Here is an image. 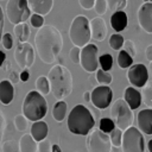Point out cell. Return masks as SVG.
<instances>
[{"label":"cell","mask_w":152,"mask_h":152,"mask_svg":"<svg viewBox=\"0 0 152 152\" xmlns=\"http://www.w3.org/2000/svg\"><path fill=\"white\" fill-rule=\"evenodd\" d=\"M34 46L40 61L52 64L63 49V37L53 25H43L36 32Z\"/></svg>","instance_id":"cell-1"},{"label":"cell","mask_w":152,"mask_h":152,"mask_svg":"<svg viewBox=\"0 0 152 152\" xmlns=\"http://www.w3.org/2000/svg\"><path fill=\"white\" fill-rule=\"evenodd\" d=\"M50 90L56 100H63L72 91V75L68 68L61 64L53 65L48 74Z\"/></svg>","instance_id":"cell-2"},{"label":"cell","mask_w":152,"mask_h":152,"mask_svg":"<svg viewBox=\"0 0 152 152\" xmlns=\"http://www.w3.org/2000/svg\"><path fill=\"white\" fill-rule=\"evenodd\" d=\"M68 129L76 135H87L95 127V118L84 104H76L69 113L66 120Z\"/></svg>","instance_id":"cell-3"},{"label":"cell","mask_w":152,"mask_h":152,"mask_svg":"<svg viewBox=\"0 0 152 152\" xmlns=\"http://www.w3.org/2000/svg\"><path fill=\"white\" fill-rule=\"evenodd\" d=\"M21 114L28 121L42 120L48 113V102L44 95L39 94L37 90H31L25 96L21 104Z\"/></svg>","instance_id":"cell-4"},{"label":"cell","mask_w":152,"mask_h":152,"mask_svg":"<svg viewBox=\"0 0 152 152\" xmlns=\"http://www.w3.org/2000/svg\"><path fill=\"white\" fill-rule=\"evenodd\" d=\"M69 39L70 42L78 48H83L90 43L91 33L89 26V19L86 15H77L72 19L69 27Z\"/></svg>","instance_id":"cell-5"},{"label":"cell","mask_w":152,"mask_h":152,"mask_svg":"<svg viewBox=\"0 0 152 152\" xmlns=\"http://www.w3.org/2000/svg\"><path fill=\"white\" fill-rule=\"evenodd\" d=\"M110 116L113 122L121 131L127 129L133 125L134 114L124 99H116L110 106Z\"/></svg>","instance_id":"cell-6"},{"label":"cell","mask_w":152,"mask_h":152,"mask_svg":"<svg viewBox=\"0 0 152 152\" xmlns=\"http://www.w3.org/2000/svg\"><path fill=\"white\" fill-rule=\"evenodd\" d=\"M122 152H145V138L144 134L134 126L128 127L122 132L121 146Z\"/></svg>","instance_id":"cell-7"},{"label":"cell","mask_w":152,"mask_h":152,"mask_svg":"<svg viewBox=\"0 0 152 152\" xmlns=\"http://www.w3.org/2000/svg\"><path fill=\"white\" fill-rule=\"evenodd\" d=\"M86 137V147L88 152H112L109 135L103 133L100 128L93 127Z\"/></svg>","instance_id":"cell-8"},{"label":"cell","mask_w":152,"mask_h":152,"mask_svg":"<svg viewBox=\"0 0 152 152\" xmlns=\"http://www.w3.org/2000/svg\"><path fill=\"white\" fill-rule=\"evenodd\" d=\"M31 15L27 0H8L6 4V17L12 25L26 23Z\"/></svg>","instance_id":"cell-9"},{"label":"cell","mask_w":152,"mask_h":152,"mask_svg":"<svg viewBox=\"0 0 152 152\" xmlns=\"http://www.w3.org/2000/svg\"><path fill=\"white\" fill-rule=\"evenodd\" d=\"M80 64L87 72H95L99 69V48L88 43L81 49Z\"/></svg>","instance_id":"cell-10"},{"label":"cell","mask_w":152,"mask_h":152,"mask_svg":"<svg viewBox=\"0 0 152 152\" xmlns=\"http://www.w3.org/2000/svg\"><path fill=\"white\" fill-rule=\"evenodd\" d=\"M13 56H14L17 64L23 69L31 68L34 63V59H36L34 49H33L32 44H30L28 42L19 43L14 50Z\"/></svg>","instance_id":"cell-11"},{"label":"cell","mask_w":152,"mask_h":152,"mask_svg":"<svg viewBox=\"0 0 152 152\" xmlns=\"http://www.w3.org/2000/svg\"><path fill=\"white\" fill-rule=\"evenodd\" d=\"M126 77L132 87L134 88H141L145 86V83L148 81V71L147 66L142 63H135L132 64L126 74Z\"/></svg>","instance_id":"cell-12"},{"label":"cell","mask_w":152,"mask_h":152,"mask_svg":"<svg viewBox=\"0 0 152 152\" xmlns=\"http://www.w3.org/2000/svg\"><path fill=\"white\" fill-rule=\"evenodd\" d=\"M113 100V90L108 86L95 87L90 93V101L94 107L99 109H106L109 107Z\"/></svg>","instance_id":"cell-13"},{"label":"cell","mask_w":152,"mask_h":152,"mask_svg":"<svg viewBox=\"0 0 152 152\" xmlns=\"http://www.w3.org/2000/svg\"><path fill=\"white\" fill-rule=\"evenodd\" d=\"M138 23L145 32L152 33V2L146 1L140 5L138 10Z\"/></svg>","instance_id":"cell-14"},{"label":"cell","mask_w":152,"mask_h":152,"mask_svg":"<svg viewBox=\"0 0 152 152\" xmlns=\"http://www.w3.org/2000/svg\"><path fill=\"white\" fill-rule=\"evenodd\" d=\"M91 39L96 42H102L107 37V25L101 17H95L89 21Z\"/></svg>","instance_id":"cell-15"},{"label":"cell","mask_w":152,"mask_h":152,"mask_svg":"<svg viewBox=\"0 0 152 152\" xmlns=\"http://www.w3.org/2000/svg\"><path fill=\"white\" fill-rule=\"evenodd\" d=\"M138 129L147 135L152 134V108L141 109L137 116Z\"/></svg>","instance_id":"cell-16"},{"label":"cell","mask_w":152,"mask_h":152,"mask_svg":"<svg viewBox=\"0 0 152 152\" xmlns=\"http://www.w3.org/2000/svg\"><path fill=\"white\" fill-rule=\"evenodd\" d=\"M124 100L127 102L132 110L138 109L141 106V94L134 87H127L124 91Z\"/></svg>","instance_id":"cell-17"},{"label":"cell","mask_w":152,"mask_h":152,"mask_svg":"<svg viewBox=\"0 0 152 152\" xmlns=\"http://www.w3.org/2000/svg\"><path fill=\"white\" fill-rule=\"evenodd\" d=\"M27 5L33 13L46 15L50 13L53 6V0H27Z\"/></svg>","instance_id":"cell-18"},{"label":"cell","mask_w":152,"mask_h":152,"mask_svg":"<svg viewBox=\"0 0 152 152\" xmlns=\"http://www.w3.org/2000/svg\"><path fill=\"white\" fill-rule=\"evenodd\" d=\"M48 133H49V126L45 121L43 120H38V121H34L31 126V129H30V134L31 137L37 141H42L43 139H45L48 137Z\"/></svg>","instance_id":"cell-19"},{"label":"cell","mask_w":152,"mask_h":152,"mask_svg":"<svg viewBox=\"0 0 152 152\" xmlns=\"http://www.w3.org/2000/svg\"><path fill=\"white\" fill-rule=\"evenodd\" d=\"M14 97V87L8 80H2L0 82V102L10 104Z\"/></svg>","instance_id":"cell-20"},{"label":"cell","mask_w":152,"mask_h":152,"mask_svg":"<svg viewBox=\"0 0 152 152\" xmlns=\"http://www.w3.org/2000/svg\"><path fill=\"white\" fill-rule=\"evenodd\" d=\"M128 24V19H127V14L124 11H116L112 14L110 17V25L113 27V30L115 32H121L126 28Z\"/></svg>","instance_id":"cell-21"},{"label":"cell","mask_w":152,"mask_h":152,"mask_svg":"<svg viewBox=\"0 0 152 152\" xmlns=\"http://www.w3.org/2000/svg\"><path fill=\"white\" fill-rule=\"evenodd\" d=\"M19 152H38V142L31 137L30 133H25L19 140Z\"/></svg>","instance_id":"cell-22"},{"label":"cell","mask_w":152,"mask_h":152,"mask_svg":"<svg viewBox=\"0 0 152 152\" xmlns=\"http://www.w3.org/2000/svg\"><path fill=\"white\" fill-rule=\"evenodd\" d=\"M68 112V104L64 100H57V102L53 104L52 108V118L57 122H62L66 115Z\"/></svg>","instance_id":"cell-23"},{"label":"cell","mask_w":152,"mask_h":152,"mask_svg":"<svg viewBox=\"0 0 152 152\" xmlns=\"http://www.w3.org/2000/svg\"><path fill=\"white\" fill-rule=\"evenodd\" d=\"M13 32H14V36L18 38L19 43L27 42V39L30 38V33H31L30 27L26 23H19V24L14 25Z\"/></svg>","instance_id":"cell-24"},{"label":"cell","mask_w":152,"mask_h":152,"mask_svg":"<svg viewBox=\"0 0 152 152\" xmlns=\"http://www.w3.org/2000/svg\"><path fill=\"white\" fill-rule=\"evenodd\" d=\"M141 102L146 108H152V80H148L144 87H141Z\"/></svg>","instance_id":"cell-25"},{"label":"cell","mask_w":152,"mask_h":152,"mask_svg":"<svg viewBox=\"0 0 152 152\" xmlns=\"http://www.w3.org/2000/svg\"><path fill=\"white\" fill-rule=\"evenodd\" d=\"M116 62H118V65L121 69H128L133 64V57L129 53H127L124 49H121V50H119Z\"/></svg>","instance_id":"cell-26"},{"label":"cell","mask_w":152,"mask_h":152,"mask_svg":"<svg viewBox=\"0 0 152 152\" xmlns=\"http://www.w3.org/2000/svg\"><path fill=\"white\" fill-rule=\"evenodd\" d=\"M36 90L42 94V95H48L51 90H50V82L48 80L46 76H38L36 80Z\"/></svg>","instance_id":"cell-27"},{"label":"cell","mask_w":152,"mask_h":152,"mask_svg":"<svg viewBox=\"0 0 152 152\" xmlns=\"http://www.w3.org/2000/svg\"><path fill=\"white\" fill-rule=\"evenodd\" d=\"M95 78H96L97 83H100L101 86H109L113 81V76L110 75V72L104 71L101 68L95 71Z\"/></svg>","instance_id":"cell-28"},{"label":"cell","mask_w":152,"mask_h":152,"mask_svg":"<svg viewBox=\"0 0 152 152\" xmlns=\"http://www.w3.org/2000/svg\"><path fill=\"white\" fill-rule=\"evenodd\" d=\"M124 42H125L124 37H122L120 33H118V32L110 34V37H109V46H110L114 51L121 50V49H122V45H124Z\"/></svg>","instance_id":"cell-29"},{"label":"cell","mask_w":152,"mask_h":152,"mask_svg":"<svg viewBox=\"0 0 152 152\" xmlns=\"http://www.w3.org/2000/svg\"><path fill=\"white\" fill-rule=\"evenodd\" d=\"M113 56L110 53H103L102 56L99 57V65L102 70L104 71H109L113 68Z\"/></svg>","instance_id":"cell-30"},{"label":"cell","mask_w":152,"mask_h":152,"mask_svg":"<svg viewBox=\"0 0 152 152\" xmlns=\"http://www.w3.org/2000/svg\"><path fill=\"white\" fill-rule=\"evenodd\" d=\"M13 124H14V126H15L18 132H25L27 129V127H28V120L23 114H17L14 116Z\"/></svg>","instance_id":"cell-31"},{"label":"cell","mask_w":152,"mask_h":152,"mask_svg":"<svg viewBox=\"0 0 152 152\" xmlns=\"http://www.w3.org/2000/svg\"><path fill=\"white\" fill-rule=\"evenodd\" d=\"M122 132L120 128L115 127L108 135H109V139H110V142H112V146L114 147H120L121 146V141H122Z\"/></svg>","instance_id":"cell-32"},{"label":"cell","mask_w":152,"mask_h":152,"mask_svg":"<svg viewBox=\"0 0 152 152\" xmlns=\"http://www.w3.org/2000/svg\"><path fill=\"white\" fill-rule=\"evenodd\" d=\"M103 133H107L109 134L114 128H115V124L113 122L112 119L109 118H102L100 120V127H99Z\"/></svg>","instance_id":"cell-33"},{"label":"cell","mask_w":152,"mask_h":152,"mask_svg":"<svg viewBox=\"0 0 152 152\" xmlns=\"http://www.w3.org/2000/svg\"><path fill=\"white\" fill-rule=\"evenodd\" d=\"M107 4L110 11L116 12V11H122L126 7L127 0H107Z\"/></svg>","instance_id":"cell-34"},{"label":"cell","mask_w":152,"mask_h":152,"mask_svg":"<svg viewBox=\"0 0 152 152\" xmlns=\"http://www.w3.org/2000/svg\"><path fill=\"white\" fill-rule=\"evenodd\" d=\"M94 10H95V12L101 17V15H103L106 12H107V10H108V4H107V0H95V2H94V7H93Z\"/></svg>","instance_id":"cell-35"},{"label":"cell","mask_w":152,"mask_h":152,"mask_svg":"<svg viewBox=\"0 0 152 152\" xmlns=\"http://www.w3.org/2000/svg\"><path fill=\"white\" fill-rule=\"evenodd\" d=\"M28 20H30L31 26H33L36 28H39V27H42L44 25V17L40 15V14H37V13L31 14L30 18H28Z\"/></svg>","instance_id":"cell-36"},{"label":"cell","mask_w":152,"mask_h":152,"mask_svg":"<svg viewBox=\"0 0 152 152\" xmlns=\"http://www.w3.org/2000/svg\"><path fill=\"white\" fill-rule=\"evenodd\" d=\"M2 152H19V144L15 140H7L2 146Z\"/></svg>","instance_id":"cell-37"},{"label":"cell","mask_w":152,"mask_h":152,"mask_svg":"<svg viewBox=\"0 0 152 152\" xmlns=\"http://www.w3.org/2000/svg\"><path fill=\"white\" fill-rule=\"evenodd\" d=\"M2 43V46L6 49V50H11L13 48V36L10 33V32H6V33H2V37H1V42Z\"/></svg>","instance_id":"cell-38"},{"label":"cell","mask_w":152,"mask_h":152,"mask_svg":"<svg viewBox=\"0 0 152 152\" xmlns=\"http://www.w3.org/2000/svg\"><path fill=\"white\" fill-rule=\"evenodd\" d=\"M80 53H81V48L78 46H72L69 51V58L74 64H80Z\"/></svg>","instance_id":"cell-39"},{"label":"cell","mask_w":152,"mask_h":152,"mask_svg":"<svg viewBox=\"0 0 152 152\" xmlns=\"http://www.w3.org/2000/svg\"><path fill=\"white\" fill-rule=\"evenodd\" d=\"M122 49L127 52V53H129L132 57H134L135 55H137V50H135V45H134V43L132 42V40H129V39H126L125 42H124V45H122Z\"/></svg>","instance_id":"cell-40"},{"label":"cell","mask_w":152,"mask_h":152,"mask_svg":"<svg viewBox=\"0 0 152 152\" xmlns=\"http://www.w3.org/2000/svg\"><path fill=\"white\" fill-rule=\"evenodd\" d=\"M51 148H52V144L46 138L38 142V152H52Z\"/></svg>","instance_id":"cell-41"},{"label":"cell","mask_w":152,"mask_h":152,"mask_svg":"<svg viewBox=\"0 0 152 152\" xmlns=\"http://www.w3.org/2000/svg\"><path fill=\"white\" fill-rule=\"evenodd\" d=\"M94 2H95V0H78L80 6H81L83 10H86V11L91 10V8L94 7Z\"/></svg>","instance_id":"cell-42"},{"label":"cell","mask_w":152,"mask_h":152,"mask_svg":"<svg viewBox=\"0 0 152 152\" xmlns=\"http://www.w3.org/2000/svg\"><path fill=\"white\" fill-rule=\"evenodd\" d=\"M5 127H6V119L2 114V112L0 110V144L2 142V138H4V133H5Z\"/></svg>","instance_id":"cell-43"},{"label":"cell","mask_w":152,"mask_h":152,"mask_svg":"<svg viewBox=\"0 0 152 152\" xmlns=\"http://www.w3.org/2000/svg\"><path fill=\"white\" fill-rule=\"evenodd\" d=\"M8 81L12 83V84H15V83H18L19 81H20V78H19V74L14 70V71H11V74H10V76H8Z\"/></svg>","instance_id":"cell-44"},{"label":"cell","mask_w":152,"mask_h":152,"mask_svg":"<svg viewBox=\"0 0 152 152\" xmlns=\"http://www.w3.org/2000/svg\"><path fill=\"white\" fill-rule=\"evenodd\" d=\"M19 78H20V81H23V82H27L28 78H30V72H28V70H27V69H23V71L19 74Z\"/></svg>","instance_id":"cell-45"},{"label":"cell","mask_w":152,"mask_h":152,"mask_svg":"<svg viewBox=\"0 0 152 152\" xmlns=\"http://www.w3.org/2000/svg\"><path fill=\"white\" fill-rule=\"evenodd\" d=\"M145 57H146V59L148 62L152 61V44L147 45V48L145 49Z\"/></svg>","instance_id":"cell-46"},{"label":"cell","mask_w":152,"mask_h":152,"mask_svg":"<svg viewBox=\"0 0 152 152\" xmlns=\"http://www.w3.org/2000/svg\"><path fill=\"white\" fill-rule=\"evenodd\" d=\"M2 30H4V12L0 6V42H1V37H2Z\"/></svg>","instance_id":"cell-47"},{"label":"cell","mask_w":152,"mask_h":152,"mask_svg":"<svg viewBox=\"0 0 152 152\" xmlns=\"http://www.w3.org/2000/svg\"><path fill=\"white\" fill-rule=\"evenodd\" d=\"M6 53L2 51V50H0V68H1V65L5 63V61H6Z\"/></svg>","instance_id":"cell-48"},{"label":"cell","mask_w":152,"mask_h":152,"mask_svg":"<svg viewBox=\"0 0 152 152\" xmlns=\"http://www.w3.org/2000/svg\"><path fill=\"white\" fill-rule=\"evenodd\" d=\"M51 151H52V152H62V148H61V146H59L58 144H53Z\"/></svg>","instance_id":"cell-49"},{"label":"cell","mask_w":152,"mask_h":152,"mask_svg":"<svg viewBox=\"0 0 152 152\" xmlns=\"http://www.w3.org/2000/svg\"><path fill=\"white\" fill-rule=\"evenodd\" d=\"M83 99H84L86 102H89L90 101V91H86L83 94Z\"/></svg>","instance_id":"cell-50"},{"label":"cell","mask_w":152,"mask_h":152,"mask_svg":"<svg viewBox=\"0 0 152 152\" xmlns=\"http://www.w3.org/2000/svg\"><path fill=\"white\" fill-rule=\"evenodd\" d=\"M147 150H148V152H152V139H150L147 141Z\"/></svg>","instance_id":"cell-51"},{"label":"cell","mask_w":152,"mask_h":152,"mask_svg":"<svg viewBox=\"0 0 152 152\" xmlns=\"http://www.w3.org/2000/svg\"><path fill=\"white\" fill-rule=\"evenodd\" d=\"M147 71H148V75L152 77V61L150 62V64H148V66H147Z\"/></svg>","instance_id":"cell-52"},{"label":"cell","mask_w":152,"mask_h":152,"mask_svg":"<svg viewBox=\"0 0 152 152\" xmlns=\"http://www.w3.org/2000/svg\"><path fill=\"white\" fill-rule=\"evenodd\" d=\"M150 2H152V0H150Z\"/></svg>","instance_id":"cell-53"},{"label":"cell","mask_w":152,"mask_h":152,"mask_svg":"<svg viewBox=\"0 0 152 152\" xmlns=\"http://www.w3.org/2000/svg\"><path fill=\"white\" fill-rule=\"evenodd\" d=\"M75 152H76V151H75Z\"/></svg>","instance_id":"cell-54"}]
</instances>
